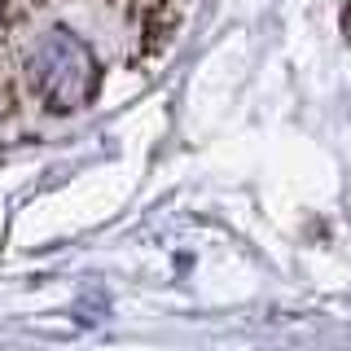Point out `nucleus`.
I'll return each instance as SVG.
<instances>
[{"label": "nucleus", "instance_id": "f03ea898", "mask_svg": "<svg viewBox=\"0 0 351 351\" xmlns=\"http://www.w3.org/2000/svg\"><path fill=\"white\" fill-rule=\"evenodd\" d=\"M347 31H351V5H347Z\"/></svg>", "mask_w": 351, "mask_h": 351}, {"label": "nucleus", "instance_id": "f257e3e1", "mask_svg": "<svg viewBox=\"0 0 351 351\" xmlns=\"http://www.w3.org/2000/svg\"><path fill=\"white\" fill-rule=\"evenodd\" d=\"M97 84H101V66L75 31L40 36L36 53H31V88L44 110H53V114L84 110L97 97Z\"/></svg>", "mask_w": 351, "mask_h": 351}]
</instances>
